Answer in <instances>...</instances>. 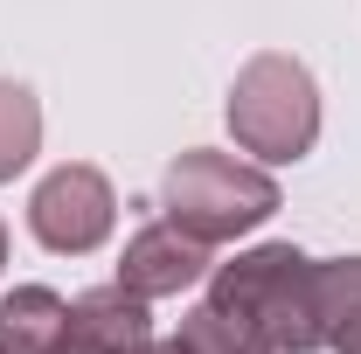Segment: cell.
Masks as SVG:
<instances>
[{"instance_id": "cell-1", "label": "cell", "mask_w": 361, "mask_h": 354, "mask_svg": "<svg viewBox=\"0 0 361 354\" xmlns=\"http://www.w3.org/2000/svg\"><path fill=\"white\" fill-rule=\"evenodd\" d=\"M49 312H56L49 292H21V299H7V306H0V354H28V334L42 326Z\"/></svg>"}, {"instance_id": "cell-2", "label": "cell", "mask_w": 361, "mask_h": 354, "mask_svg": "<svg viewBox=\"0 0 361 354\" xmlns=\"http://www.w3.org/2000/svg\"><path fill=\"white\" fill-rule=\"evenodd\" d=\"M139 264H146V271H133L139 285H188V278L202 271V257H195L188 243H180V250H167L160 236H146V243H139Z\"/></svg>"}]
</instances>
